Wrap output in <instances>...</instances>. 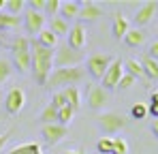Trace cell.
<instances>
[{"instance_id":"6da1fadb","label":"cell","mask_w":158,"mask_h":154,"mask_svg":"<svg viewBox=\"0 0 158 154\" xmlns=\"http://www.w3.org/2000/svg\"><path fill=\"white\" fill-rule=\"evenodd\" d=\"M53 69V49L41 47L36 41H30V71L34 79L45 86Z\"/></svg>"},{"instance_id":"7a4b0ae2","label":"cell","mask_w":158,"mask_h":154,"mask_svg":"<svg viewBox=\"0 0 158 154\" xmlns=\"http://www.w3.org/2000/svg\"><path fill=\"white\" fill-rule=\"evenodd\" d=\"M85 71L83 66H66V69H53L49 79H47V88H71V86H77L79 81L83 79Z\"/></svg>"},{"instance_id":"3957f363","label":"cell","mask_w":158,"mask_h":154,"mask_svg":"<svg viewBox=\"0 0 158 154\" xmlns=\"http://www.w3.org/2000/svg\"><path fill=\"white\" fill-rule=\"evenodd\" d=\"M11 56H13V69H17L19 73L30 71V39L26 36H17L11 45Z\"/></svg>"},{"instance_id":"277c9868","label":"cell","mask_w":158,"mask_h":154,"mask_svg":"<svg viewBox=\"0 0 158 154\" xmlns=\"http://www.w3.org/2000/svg\"><path fill=\"white\" fill-rule=\"evenodd\" d=\"M83 62V51L71 49L66 43L58 45L53 49V66L56 69H66V66H81Z\"/></svg>"},{"instance_id":"5b68a950","label":"cell","mask_w":158,"mask_h":154,"mask_svg":"<svg viewBox=\"0 0 158 154\" xmlns=\"http://www.w3.org/2000/svg\"><path fill=\"white\" fill-rule=\"evenodd\" d=\"M124 75V62L120 60V58H113L111 60V64H109V69L105 71V75H103V90H111V88H118V81H120V77Z\"/></svg>"},{"instance_id":"8992f818","label":"cell","mask_w":158,"mask_h":154,"mask_svg":"<svg viewBox=\"0 0 158 154\" xmlns=\"http://www.w3.org/2000/svg\"><path fill=\"white\" fill-rule=\"evenodd\" d=\"M111 60H113V56H109V53H94V56H90L88 58V73L94 79H103L105 71L111 64Z\"/></svg>"},{"instance_id":"52a82bcc","label":"cell","mask_w":158,"mask_h":154,"mask_svg":"<svg viewBox=\"0 0 158 154\" xmlns=\"http://www.w3.org/2000/svg\"><path fill=\"white\" fill-rule=\"evenodd\" d=\"M98 126L103 128V133H107V135H115V133H120L122 128L126 126V120H124L120 113L105 111V113H101V118H98Z\"/></svg>"},{"instance_id":"ba28073f","label":"cell","mask_w":158,"mask_h":154,"mask_svg":"<svg viewBox=\"0 0 158 154\" xmlns=\"http://www.w3.org/2000/svg\"><path fill=\"white\" fill-rule=\"evenodd\" d=\"M24 105H26V92H24L19 86H15V88H11V90L6 92V96H4V107H6V111H9L11 116H17V113L24 109Z\"/></svg>"},{"instance_id":"9c48e42d","label":"cell","mask_w":158,"mask_h":154,"mask_svg":"<svg viewBox=\"0 0 158 154\" xmlns=\"http://www.w3.org/2000/svg\"><path fill=\"white\" fill-rule=\"evenodd\" d=\"M85 39H88V30H85V26L81 24H75L73 28H69V47L75 51H81L85 47Z\"/></svg>"},{"instance_id":"30bf717a","label":"cell","mask_w":158,"mask_h":154,"mask_svg":"<svg viewBox=\"0 0 158 154\" xmlns=\"http://www.w3.org/2000/svg\"><path fill=\"white\" fill-rule=\"evenodd\" d=\"M41 133H43V139L49 146H56V143H60L69 135V126H62V124H45Z\"/></svg>"},{"instance_id":"8fae6325","label":"cell","mask_w":158,"mask_h":154,"mask_svg":"<svg viewBox=\"0 0 158 154\" xmlns=\"http://www.w3.org/2000/svg\"><path fill=\"white\" fill-rule=\"evenodd\" d=\"M24 26H26L28 34H39V32L45 28V15L28 9L26 15H24Z\"/></svg>"},{"instance_id":"7c38bea8","label":"cell","mask_w":158,"mask_h":154,"mask_svg":"<svg viewBox=\"0 0 158 154\" xmlns=\"http://www.w3.org/2000/svg\"><path fill=\"white\" fill-rule=\"evenodd\" d=\"M109 101V94H107V90H103L101 86H92L90 88V92H88V105H90V109H103Z\"/></svg>"},{"instance_id":"4fadbf2b","label":"cell","mask_w":158,"mask_h":154,"mask_svg":"<svg viewBox=\"0 0 158 154\" xmlns=\"http://www.w3.org/2000/svg\"><path fill=\"white\" fill-rule=\"evenodd\" d=\"M156 15V2H145V4H141L139 9H137V13H135V26H145L152 22V17Z\"/></svg>"},{"instance_id":"5bb4252c","label":"cell","mask_w":158,"mask_h":154,"mask_svg":"<svg viewBox=\"0 0 158 154\" xmlns=\"http://www.w3.org/2000/svg\"><path fill=\"white\" fill-rule=\"evenodd\" d=\"M79 19H98V17H103V9L96 4V2H83L81 6H79Z\"/></svg>"},{"instance_id":"9a60e30c","label":"cell","mask_w":158,"mask_h":154,"mask_svg":"<svg viewBox=\"0 0 158 154\" xmlns=\"http://www.w3.org/2000/svg\"><path fill=\"white\" fill-rule=\"evenodd\" d=\"M128 19L124 13H115L113 15V39H124L126 32H128Z\"/></svg>"},{"instance_id":"2e32d148","label":"cell","mask_w":158,"mask_h":154,"mask_svg":"<svg viewBox=\"0 0 158 154\" xmlns=\"http://www.w3.org/2000/svg\"><path fill=\"white\" fill-rule=\"evenodd\" d=\"M60 92L64 94V99H66V105H69L73 111H77L79 107H81V94H79V88H77V86L64 88V90H60Z\"/></svg>"},{"instance_id":"e0dca14e","label":"cell","mask_w":158,"mask_h":154,"mask_svg":"<svg viewBox=\"0 0 158 154\" xmlns=\"http://www.w3.org/2000/svg\"><path fill=\"white\" fill-rule=\"evenodd\" d=\"M36 43L41 47H47V49H56L58 47V39L53 36V32L49 28H43L39 34H36Z\"/></svg>"},{"instance_id":"ac0fdd59","label":"cell","mask_w":158,"mask_h":154,"mask_svg":"<svg viewBox=\"0 0 158 154\" xmlns=\"http://www.w3.org/2000/svg\"><path fill=\"white\" fill-rule=\"evenodd\" d=\"M79 6H81L79 2H60V11L58 13H60L62 19L69 22V19H73V17L79 15Z\"/></svg>"},{"instance_id":"d6986e66","label":"cell","mask_w":158,"mask_h":154,"mask_svg":"<svg viewBox=\"0 0 158 154\" xmlns=\"http://www.w3.org/2000/svg\"><path fill=\"white\" fill-rule=\"evenodd\" d=\"M49 30L53 32V36H56V39H60V36H69V22H66V19H62L60 15H56V17L52 19Z\"/></svg>"},{"instance_id":"ffe728a7","label":"cell","mask_w":158,"mask_h":154,"mask_svg":"<svg viewBox=\"0 0 158 154\" xmlns=\"http://www.w3.org/2000/svg\"><path fill=\"white\" fill-rule=\"evenodd\" d=\"M141 69H143V75H148L150 79H158V62L152 60L150 56L141 58Z\"/></svg>"},{"instance_id":"44dd1931","label":"cell","mask_w":158,"mask_h":154,"mask_svg":"<svg viewBox=\"0 0 158 154\" xmlns=\"http://www.w3.org/2000/svg\"><path fill=\"white\" fill-rule=\"evenodd\" d=\"M9 154H43L41 143L36 141H30V143H22V146H15Z\"/></svg>"},{"instance_id":"7402d4cb","label":"cell","mask_w":158,"mask_h":154,"mask_svg":"<svg viewBox=\"0 0 158 154\" xmlns=\"http://www.w3.org/2000/svg\"><path fill=\"white\" fill-rule=\"evenodd\" d=\"M124 73L131 77H143V69H141V62L139 60H135V58H131V60H126L124 62Z\"/></svg>"},{"instance_id":"603a6c76","label":"cell","mask_w":158,"mask_h":154,"mask_svg":"<svg viewBox=\"0 0 158 154\" xmlns=\"http://www.w3.org/2000/svg\"><path fill=\"white\" fill-rule=\"evenodd\" d=\"M19 26V17L17 15H9L0 11V30H13Z\"/></svg>"},{"instance_id":"cb8c5ba5","label":"cell","mask_w":158,"mask_h":154,"mask_svg":"<svg viewBox=\"0 0 158 154\" xmlns=\"http://www.w3.org/2000/svg\"><path fill=\"white\" fill-rule=\"evenodd\" d=\"M143 39H145V34H143L139 28H135V30H128V32H126V36H124L126 45H131V47H137V45H141V43H143Z\"/></svg>"},{"instance_id":"d4e9b609","label":"cell","mask_w":158,"mask_h":154,"mask_svg":"<svg viewBox=\"0 0 158 154\" xmlns=\"http://www.w3.org/2000/svg\"><path fill=\"white\" fill-rule=\"evenodd\" d=\"M41 122H43V126L45 124H58V109L52 107V105H47L41 111Z\"/></svg>"},{"instance_id":"484cf974","label":"cell","mask_w":158,"mask_h":154,"mask_svg":"<svg viewBox=\"0 0 158 154\" xmlns=\"http://www.w3.org/2000/svg\"><path fill=\"white\" fill-rule=\"evenodd\" d=\"M111 154H128V143L124 137H111Z\"/></svg>"},{"instance_id":"4316f807","label":"cell","mask_w":158,"mask_h":154,"mask_svg":"<svg viewBox=\"0 0 158 154\" xmlns=\"http://www.w3.org/2000/svg\"><path fill=\"white\" fill-rule=\"evenodd\" d=\"M13 64H11V60H6V58H0V86L9 79V77L13 75Z\"/></svg>"},{"instance_id":"83f0119b","label":"cell","mask_w":158,"mask_h":154,"mask_svg":"<svg viewBox=\"0 0 158 154\" xmlns=\"http://www.w3.org/2000/svg\"><path fill=\"white\" fill-rule=\"evenodd\" d=\"M24 6H26L24 0H4V9L9 15H19L24 11Z\"/></svg>"},{"instance_id":"f1b7e54d","label":"cell","mask_w":158,"mask_h":154,"mask_svg":"<svg viewBox=\"0 0 158 154\" xmlns=\"http://www.w3.org/2000/svg\"><path fill=\"white\" fill-rule=\"evenodd\" d=\"M73 116H75V111L69 107V105H64L62 109H58V124H62V126H66L71 120H73Z\"/></svg>"},{"instance_id":"f546056e","label":"cell","mask_w":158,"mask_h":154,"mask_svg":"<svg viewBox=\"0 0 158 154\" xmlns=\"http://www.w3.org/2000/svg\"><path fill=\"white\" fill-rule=\"evenodd\" d=\"M131 116L135 120H143L145 116H148V107L143 105V103H137V105H132L131 107Z\"/></svg>"},{"instance_id":"4dcf8cb0","label":"cell","mask_w":158,"mask_h":154,"mask_svg":"<svg viewBox=\"0 0 158 154\" xmlns=\"http://www.w3.org/2000/svg\"><path fill=\"white\" fill-rule=\"evenodd\" d=\"M47 15H52L56 17L58 15V11H60V0H45V9H43Z\"/></svg>"},{"instance_id":"1f68e13d","label":"cell","mask_w":158,"mask_h":154,"mask_svg":"<svg viewBox=\"0 0 158 154\" xmlns=\"http://www.w3.org/2000/svg\"><path fill=\"white\" fill-rule=\"evenodd\" d=\"M96 150L101 154H111V137H101L96 143Z\"/></svg>"},{"instance_id":"d6a6232c","label":"cell","mask_w":158,"mask_h":154,"mask_svg":"<svg viewBox=\"0 0 158 154\" xmlns=\"http://www.w3.org/2000/svg\"><path fill=\"white\" fill-rule=\"evenodd\" d=\"M49 105H52V107H56V109H62V107L66 105L64 94H62V92H56V94L52 96V103H49Z\"/></svg>"},{"instance_id":"836d02e7","label":"cell","mask_w":158,"mask_h":154,"mask_svg":"<svg viewBox=\"0 0 158 154\" xmlns=\"http://www.w3.org/2000/svg\"><path fill=\"white\" fill-rule=\"evenodd\" d=\"M132 83H135V77H131V75H124L120 77V81H118V88H122V90H126V88H131Z\"/></svg>"},{"instance_id":"e575fe53","label":"cell","mask_w":158,"mask_h":154,"mask_svg":"<svg viewBox=\"0 0 158 154\" xmlns=\"http://www.w3.org/2000/svg\"><path fill=\"white\" fill-rule=\"evenodd\" d=\"M28 9H30V11H36V13H43V9H45V0H30Z\"/></svg>"},{"instance_id":"d590c367","label":"cell","mask_w":158,"mask_h":154,"mask_svg":"<svg viewBox=\"0 0 158 154\" xmlns=\"http://www.w3.org/2000/svg\"><path fill=\"white\" fill-rule=\"evenodd\" d=\"M145 56H150L152 60H156V62H158V41H154V43L150 45V49H148Z\"/></svg>"},{"instance_id":"8d00e7d4","label":"cell","mask_w":158,"mask_h":154,"mask_svg":"<svg viewBox=\"0 0 158 154\" xmlns=\"http://www.w3.org/2000/svg\"><path fill=\"white\" fill-rule=\"evenodd\" d=\"M9 135H11V133H2V135H0V150L6 146V141H9Z\"/></svg>"},{"instance_id":"74e56055","label":"cell","mask_w":158,"mask_h":154,"mask_svg":"<svg viewBox=\"0 0 158 154\" xmlns=\"http://www.w3.org/2000/svg\"><path fill=\"white\" fill-rule=\"evenodd\" d=\"M148 113L154 116V118H158V107H156V105H150V107H148Z\"/></svg>"},{"instance_id":"f35d334b","label":"cell","mask_w":158,"mask_h":154,"mask_svg":"<svg viewBox=\"0 0 158 154\" xmlns=\"http://www.w3.org/2000/svg\"><path fill=\"white\" fill-rule=\"evenodd\" d=\"M150 99H152V105H156V107H158V90H156V92H152Z\"/></svg>"},{"instance_id":"ab89813d","label":"cell","mask_w":158,"mask_h":154,"mask_svg":"<svg viewBox=\"0 0 158 154\" xmlns=\"http://www.w3.org/2000/svg\"><path fill=\"white\" fill-rule=\"evenodd\" d=\"M152 133H154V135L158 137V118L154 120V124H152Z\"/></svg>"},{"instance_id":"60d3db41","label":"cell","mask_w":158,"mask_h":154,"mask_svg":"<svg viewBox=\"0 0 158 154\" xmlns=\"http://www.w3.org/2000/svg\"><path fill=\"white\" fill-rule=\"evenodd\" d=\"M64 154H83V150H66Z\"/></svg>"},{"instance_id":"b9f144b4","label":"cell","mask_w":158,"mask_h":154,"mask_svg":"<svg viewBox=\"0 0 158 154\" xmlns=\"http://www.w3.org/2000/svg\"><path fill=\"white\" fill-rule=\"evenodd\" d=\"M2 9H4V0H0V11H2Z\"/></svg>"},{"instance_id":"7bdbcfd3","label":"cell","mask_w":158,"mask_h":154,"mask_svg":"<svg viewBox=\"0 0 158 154\" xmlns=\"http://www.w3.org/2000/svg\"><path fill=\"white\" fill-rule=\"evenodd\" d=\"M156 11H158V2H156Z\"/></svg>"},{"instance_id":"ee69618b","label":"cell","mask_w":158,"mask_h":154,"mask_svg":"<svg viewBox=\"0 0 158 154\" xmlns=\"http://www.w3.org/2000/svg\"><path fill=\"white\" fill-rule=\"evenodd\" d=\"M83 154H85V152H83Z\"/></svg>"}]
</instances>
